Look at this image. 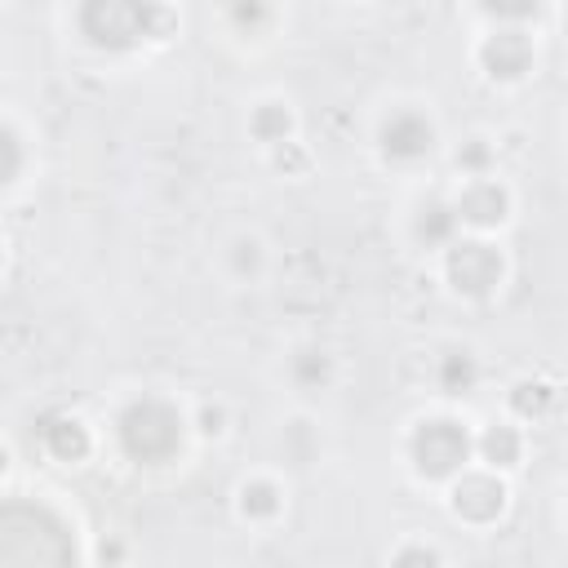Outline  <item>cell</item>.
Listing matches in <instances>:
<instances>
[{
    "label": "cell",
    "instance_id": "obj_1",
    "mask_svg": "<svg viewBox=\"0 0 568 568\" xmlns=\"http://www.w3.org/2000/svg\"><path fill=\"white\" fill-rule=\"evenodd\" d=\"M0 568H75L62 519L31 501H0Z\"/></svg>",
    "mask_w": 568,
    "mask_h": 568
},
{
    "label": "cell",
    "instance_id": "obj_2",
    "mask_svg": "<svg viewBox=\"0 0 568 568\" xmlns=\"http://www.w3.org/2000/svg\"><path fill=\"white\" fill-rule=\"evenodd\" d=\"M120 439H124V453L138 457V462H164V457H173V448L182 439V422L169 404L138 399L120 417Z\"/></svg>",
    "mask_w": 568,
    "mask_h": 568
},
{
    "label": "cell",
    "instance_id": "obj_3",
    "mask_svg": "<svg viewBox=\"0 0 568 568\" xmlns=\"http://www.w3.org/2000/svg\"><path fill=\"white\" fill-rule=\"evenodd\" d=\"M160 22V9L151 4H129V0H93L84 4L80 13V27L93 44H111V49H124L133 44L138 36H151V27Z\"/></svg>",
    "mask_w": 568,
    "mask_h": 568
},
{
    "label": "cell",
    "instance_id": "obj_4",
    "mask_svg": "<svg viewBox=\"0 0 568 568\" xmlns=\"http://www.w3.org/2000/svg\"><path fill=\"white\" fill-rule=\"evenodd\" d=\"M470 453V439L457 422H426L413 435V457L426 475H453Z\"/></svg>",
    "mask_w": 568,
    "mask_h": 568
},
{
    "label": "cell",
    "instance_id": "obj_5",
    "mask_svg": "<svg viewBox=\"0 0 568 568\" xmlns=\"http://www.w3.org/2000/svg\"><path fill=\"white\" fill-rule=\"evenodd\" d=\"M448 275H453V284L466 288V293H488V288L497 284V275H501V257H497L488 244L470 240V244H457V248L448 253Z\"/></svg>",
    "mask_w": 568,
    "mask_h": 568
},
{
    "label": "cell",
    "instance_id": "obj_6",
    "mask_svg": "<svg viewBox=\"0 0 568 568\" xmlns=\"http://www.w3.org/2000/svg\"><path fill=\"white\" fill-rule=\"evenodd\" d=\"M501 501H506V493H501V484L497 479H488V475H466L462 484H457V493H453V510L462 515V519H493L497 510H501Z\"/></svg>",
    "mask_w": 568,
    "mask_h": 568
},
{
    "label": "cell",
    "instance_id": "obj_7",
    "mask_svg": "<svg viewBox=\"0 0 568 568\" xmlns=\"http://www.w3.org/2000/svg\"><path fill=\"white\" fill-rule=\"evenodd\" d=\"M382 142H386V151L399 155V160L426 155V151H430V124H426L422 115L404 111V115H395V120L382 129Z\"/></svg>",
    "mask_w": 568,
    "mask_h": 568
},
{
    "label": "cell",
    "instance_id": "obj_8",
    "mask_svg": "<svg viewBox=\"0 0 568 568\" xmlns=\"http://www.w3.org/2000/svg\"><path fill=\"white\" fill-rule=\"evenodd\" d=\"M484 62H488V71L493 75H519L524 67H528V40L524 36H493L488 44H484Z\"/></svg>",
    "mask_w": 568,
    "mask_h": 568
},
{
    "label": "cell",
    "instance_id": "obj_9",
    "mask_svg": "<svg viewBox=\"0 0 568 568\" xmlns=\"http://www.w3.org/2000/svg\"><path fill=\"white\" fill-rule=\"evenodd\" d=\"M44 444H49V453L62 457V462H75V457L89 453V435H84V426H80L75 417H49V422H44Z\"/></svg>",
    "mask_w": 568,
    "mask_h": 568
},
{
    "label": "cell",
    "instance_id": "obj_10",
    "mask_svg": "<svg viewBox=\"0 0 568 568\" xmlns=\"http://www.w3.org/2000/svg\"><path fill=\"white\" fill-rule=\"evenodd\" d=\"M457 213H462L466 222H475V226H493V222H501V213H506V195H501L497 186L479 182V186H470V191L462 195Z\"/></svg>",
    "mask_w": 568,
    "mask_h": 568
},
{
    "label": "cell",
    "instance_id": "obj_11",
    "mask_svg": "<svg viewBox=\"0 0 568 568\" xmlns=\"http://www.w3.org/2000/svg\"><path fill=\"white\" fill-rule=\"evenodd\" d=\"M484 457L497 462V466H510V462L519 457V439H515V430H510V426H493V430L484 435Z\"/></svg>",
    "mask_w": 568,
    "mask_h": 568
},
{
    "label": "cell",
    "instance_id": "obj_12",
    "mask_svg": "<svg viewBox=\"0 0 568 568\" xmlns=\"http://www.w3.org/2000/svg\"><path fill=\"white\" fill-rule=\"evenodd\" d=\"M253 129H257L266 142L284 138V133H288V115H284V106H262V111H257V120H253Z\"/></svg>",
    "mask_w": 568,
    "mask_h": 568
},
{
    "label": "cell",
    "instance_id": "obj_13",
    "mask_svg": "<svg viewBox=\"0 0 568 568\" xmlns=\"http://www.w3.org/2000/svg\"><path fill=\"white\" fill-rule=\"evenodd\" d=\"M470 382H475V364L466 355H448L444 359V386L448 390H466Z\"/></svg>",
    "mask_w": 568,
    "mask_h": 568
},
{
    "label": "cell",
    "instance_id": "obj_14",
    "mask_svg": "<svg viewBox=\"0 0 568 568\" xmlns=\"http://www.w3.org/2000/svg\"><path fill=\"white\" fill-rule=\"evenodd\" d=\"M550 404V390L541 386V382H524V386H515V408L519 413H541Z\"/></svg>",
    "mask_w": 568,
    "mask_h": 568
},
{
    "label": "cell",
    "instance_id": "obj_15",
    "mask_svg": "<svg viewBox=\"0 0 568 568\" xmlns=\"http://www.w3.org/2000/svg\"><path fill=\"white\" fill-rule=\"evenodd\" d=\"M448 231H453V213H448L444 204H430L426 217H422V235H426V240H444Z\"/></svg>",
    "mask_w": 568,
    "mask_h": 568
},
{
    "label": "cell",
    "instance_id": "obj_16",
    "mask_svg": "<svg viewBox=\"0 0 568 568\" xmlns=\"http://www.w3.org/2000/svg\"><path fill=\"white\" fill-rule=\"evenodd\" d=\"M244 510H253V515H271V510H275V493H271L266 484L244 488Z\"/></svg>",
    "mask_w": 568,
    "mask_h": 568
},
{
    "label": "cell",
    "instance_id": "obj_17",
    "mask_svg": "<svg viewBox=\"0 0 568 568\" xmlns=\"http://www.w3.org/2000/svg\"><path fill=\"white\" fill-rule=\"evenodd\" d=\"M18 160H22V155H18L13 133H4V129H0V182H9V178L18 173Z\"/></svg>",
    "mask_w": 568,
    "mask_h": 568
},
{
    "label": "cell",
    "instance_id": "obj_18",
    "mask_svg": "<svg viewBox=\"0 0 568 568\" xmlns=\"http://www.w3.org/2000/svg\"><path fill=\"white\" fill-rule=\"evenodd\" d=\"M395 568H439V559H435L430 550H404V555L395 559Z\"/></svg>",
    "mask_w": 568,
    "mask_h": 568
},
{
    "label": "cell",
    "instance_id": "obj_19",
    "mask_svg": "<svg viewBox=\"0 0 568 568\" xmlns=\"http://www.w3.org/2000/svg\"><path fill=\"white\" fill-rule=\"evenodd\" d=\"M0 470H4V448H0Z\"/></svg>",
    "mask_w": 568,
    "mask_h": 568
}]
</instances>
